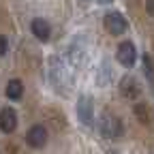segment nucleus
<instances>
[{
    "label": "nucleus",
    "instance_id": "obj_4",
    "mask_svg": "<svg viewBox=\"0 0 154 154\" xmlns=\"http://www.w3.org/2000/svg\"><path fill=\"white\" fill-rule=\"evenodd\" d=\"M77 118H79V122L86 124V126H90L94 122V103L86 94H82L79 101H77Z\"/></svg>",
    "mask_w": 154,
    "mask_h": 154
},
{
    "label": "nucleus",
    "instance_id": "obj_14",
    "mask_svg": "<svg viewBox=\"0 0 154 154\" xmlns=\"http://www.w3.org/2000/svg\"><path fill=\"white\" fill-rule=\"evenodd\" d=\"M7 49H9V41H7V36L0 34V56H5Z\"/></svg>",
    "mask_w": 154,
    "mask_h": 154
},
{
    "label": "nucleus",
    "instance_id": "obj_17",
    "mask_svg": "<svg viewBox=\"0 0 154 154\" xmlns=\"http://www.w3.org/2000/svg\"><path fill=\"white\" fill-rule=\"evenodd\" d=\"M116 154H118V152H116Z\"/></svg>",
    "mask_w": 154,
    "mask_h": 154
},
{
    "label": "nucleus",
    "instance_id": "obj_7",
    "mask_svg": "<svg viewBox=\"0 0 154 154\" xmlns=\"http://www.w3.org/2000/svg\"><path fill=\"white\" fill-rule=\"evenodd\" d=\"M26 141H28L30 148H43L47 143V128L41 126V124L30 126L28 133H26Z\"/></svg>",
    "mask_w": 154,
    "mask_h": 154
},
{
    "label": "nucleus",
    "instance_id": "obj_11",
    "mask_svg": "<svg viewBox=\"0 0 154 154\" xmlns=\"http://www.w3.org/2000/svg\"><path fill=\"white\" fill-rule=\"evenodd\" d=\"M109 79H111V69H109V62L105 60V62L101 64L99 73H96V84H99V86H107Z\"/></svg>",
    "mask_w": 154,
    "mask_h": 154
},
{
    "label": "nucleus",
    "instance_id": "obj_5",
    "mask_svg": "<svg viewBox=\"0 0 154 154\" xmlns=\"http://www.w3.org/2000/svg\"><path fill=\"white\" fill-rule=\"evenodd\" d=\"M116 58H118V62L126 69L135 66V62H137V49H135V45L131 41H124L118 45V51H116Z\"/></svg>",
    "mask_w": 154,
    "mask_h": 154
},
{
    "label": "nucleus",
    "instance_id": "obj_2",
    "mask_svg": "<svg viewBox=\"0 0 154 154\" xmlns=\"http://www.w3.org/2000/svg\"><path fill=\"white\" fill-rule=\"evenodd\" d=\"M99 131H101L103 137L116 139V137H120V135H122L124 126H122V122H120L118 116H113V113H103L101 120H99Z\"/></svg>",
    "mask_w": 154,
    "mask_h": 154
},
{
    "label": "nucleus",
    "instance_id": "obj_3",
    "mask_svg": "<svg viewBox=\"0 0 154 154\" xmlns=\"http://www.w3.org/2000/svg\"><path fill=\"white\" fill-rule=\"evenodd\" d=\"M103 22H105V28H107L109 34H122V32L128 30L126 17H124L122 13H118V11H109V13L105 15Z\"/></svg>",
    "mask_w": 154,
    "mask_h": 154
},
{
    "label": "nucleus",
    "instance_id": "obj_9",
    "mask_svg": "<svg viewBox=\"0 0 154 154\" xmlns=\"http://www.w3.org/2000/svg\"><path fill=\"white\" fill-rule=\"evenodd\" d=\"M30 30H32V34L38 38V41H47V38H49V34H51V28H49V24L45 22V19H41V17L32 19V24H30Z\"/></svg>",
    "mask_w": 154,
    "mask_h": 154
},
{
    "label": "nucleus",
    "instance_id": "obj_8",
    "mask_svg": "<svg viewBox=\"0 0 154 154\" xmlns=\"http://www.w3.org/2000/svg\"><path fill=\"white\" fill-rule=\"evenodd\" d=\"M17 128V113L13 107H2L0 109V131L2 133H13Z\"/></svg>",
    "mask_w": 154,
    "mask_h": 154
},
{
    "label": "nucleus",
    "instance_id": "obj_10",
    "mask_svg": "<svg viewBox=\"0 0 154 154\" xmlns=\"http://www.w3.org/2000/svg\"><path fill=\"white\" fill-rule=\"evenodd\" d=\"M5 94H7V99L11 101H19L24 96V84L19 82V79H11L5 88Z\"/></svg>",
    "mask_w": 154,
    "mask_h": 154
},
{
    "label": "nucleus",
    "instance_id": "obj_16",
    "mask_svg": "<svg viewBox=\"0 0 154 154\" xmlns=\"http://www.w3.org/2000/svg\"><path fill=\"white\" fill-rule=\"evenodd\" d=\"M99 5H109V2H113V0H96Z\"/></svg>",
    "mask_w": 154,
    "mask_h": 154
},
{
    "label": "nucleus",
    "instance_id": "obj_15",
    "mask_svg": "<svg viewBox=\"0 0 154 154\" xmlns=\"http://www.w3.org/2000/svg\"><path fill=\"white\" fill-rule=\"evenodd\" d=\"M146 11L154 17V0H146Z\"/></svg>",
    "mask_w": 154,
    "mask_h": 154
},
{
    "label": "nucleus",
    "instance_id": "obj_13",
    "mask_svg": "<svg viewBox=\"0 0 154 154\" xmlns=\"http://www.w3.org/2000/svg\"><path fill=\"white\" fill-rule=\"evenodd\" d=\"M143 73L148 77V82L152 84V88H154V64H152V58L148 54L143 56Z\"/></svg>",
    "mask_w": 154,
    "mask_h": 154
},
{
    "label": "nucleus",
    "instance_id": "obj_6",
    "mask_svg": "<svg viewBox=\"0 0 154 154\" xmlns=\"http://www.w3.org/2000/svg\"><path fill=\"white\" fill-rule=\"evenodd\" d=\"M120 94L124 96V99H128V101H137L139 96H141L139 82L135 79V77H131V75L122 77V82H120Z\"/></svg>",
    "mask_w": 154,
    "mask_h": 154
},
{
    "label": "nucleus",
    "instance_id": "obj_12",
    "mask_svg": "<svg viewBox=\"0 0 154 154\" xmlns=\"http://www.w3.org/2000/svg\"><path fill=\"white\" fill-rule=\"evenodd\" d=\"M133 111H135V116H137L143 124H150V118H152V116H150V109H148L143 103H137V105L133 107Z\"/></svg>",
    "mask_w": 154,
    "mask_h": 154
},
{
    "label": "nucleus",
    "instance_id": "obj_1",
    "mask_svg": "<svg viewBox=\"0 0 154 154\" xmlns=\"http://www.w3.org/2000/svg\"><path fill=\"white\" fill-rule=\"evenodd\" d=\"M49 79H51V84L58 90H62V86H69L71 84V75L66 71V64L58 56L49 58Z\"/></svg>",
    "mask_w": 154,
    "mask_h": 154
}]
</instances>
